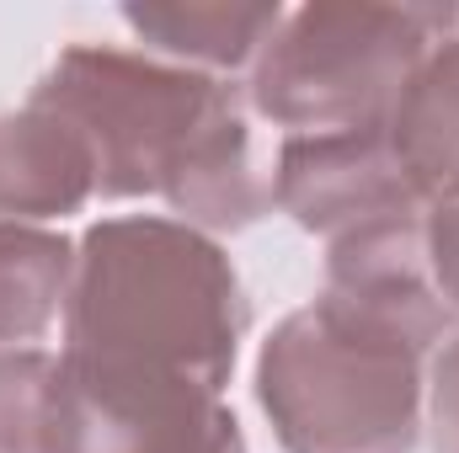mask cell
<instances>
[{"label":"cell","instance_id":"14","mask_svg":"<svg viewBox=\"0 0 459 453\" xmlns=\"http://www.w3.org/2000/svg\"><path fill=\"white\" fill-rule=\"evenodd\" d=\"M428 267H433V283H438L444 304L459 321V192L438 198L428 209Z\"/></svg>","mask_w":459,"mask_h":453},{"label":"cell","instance_id":"1","mask_svg":"<svg viewBox=\"0 0 459 453\" xmlns=\"http://www.w3.org/2000/svg\"><path fill=\"white\" fill-rule=\"evenodd\" d=\"M27 102L81 133L108 203L160 198L177 225L204 235H240L278 209L240 81L117 43H70Z\"/></svg>","mask_w":459,"mask_h":453},{"label":"cell","instance_id":"13","mask_svg":"<svg viewBox=\"0 0 459 453\" xmlns=\"http://www.w3.org/2000/svg\"><path fill=\"white\" fill-rule=\"evenodd\" d=\"M428 438L433 453H459V326L428 357Z\"/></svg>","mask_w":459,"mask_h":453},{"label":"cell","instance_id":"9","mask_svg":"<svg viewBox=\"0 0 459 453\" xmlns=\"http://www.w3.org/2000/svg\"><path fill=\"white\" fill-rule=\"evenodd\" d=\"M289 5H235V0H160V5H123V27L139 38V54L198 75H251L256 54L273 43Z\"/></svg>","mask_w":459,"mask_h":453},{"label":"cell","instance_id":"5","mask_svg":"<svg viewBox=\"0 0 459 453\" xmlns=\"http://www.w3.org/2000/svg\"><path fill=\"white\" fill-rule=\"evenodd\" d=\"M48 453H251L225 395L177 379L59 357Z\"/></svg>","mask_w":459,"mask_h":453},{"label":"cell","instance_id":"8","mask_svg":"<svg viewBox=\"0 0 459 453\" xmlns=\"http://www.w3.org/2000/svg\"><path fill=\"white\" fill-rule=\"evenodd\" d=\"M97 198L81 133L43 107L0 113V225H54Z\"/></svg>","mask_w":459,"mask_h":453},{"label":"cell","instance_id":"11","mask_svg":"<svg viewBox=\"0 0 459 453\" xmlns=\"http://www.w3.org/2000/svg\"><path fill=\"white\" fill-rule=\"evenodd\" d=\"M75 240L54 225H0V346H32L65 321Z\"/></svg>","mask_w":459,"mask_h":453},{"label":"cell","instance_id":"2","mask_svg":"<svg viewBox=\"0 0 459 453\" xmlns=\"http://www.w3.org/2000/svg\"><path fill=\"white\" fill-rule=\"evenodd\" d=\"M246 321L240 278L214 235L171 214H117L75 245L59 357L177 373L225 395Z\"/></svg>","mask_w":459,"mask_h":453},{"label":"cell","instance_id":"12","mask_svg":"<svg viewBox=\"0 0 459 453\" xmlns=\"http://www.w3.org/2000/svg\"><path fill=\"white\" fill-rule=\"evenodd\" d=\"M59 352L0 346V453H48Z\"/></svg>","mask_w":459,"mask_h":453},{"label":"cell","instance_id":"4","mask_svg":"<svg viewBox=\"0 0 459 453\" xmlns=\"http://www.w3.org/2000/svg\"><path fill=\"white\" fill-rule=\"evenodd\" d=\"M455 27L459 5H294L240 81L246 107L283 128V139L385 123L406 81Z\"/></svg>","mask_w":459,"mask_h":453},{"label":"cell","instance_id":"6","mask_svg":"<svg viewBox=\"0 0 459 453\" xmlns=\"http://www.w3.org/2000/svg\"><path fill=\"white\" fill-rule=\"evenodd\" d=\"M273 203L321 240L433 209L428 187L401 160L390 123L283 139L273 160Z\"/></svg>","mask_w":459,"mask_h":453},{"label":"cell","instance_id":"3","mask_svg":"<svg viewBox=\"0 0 459 453\" xmlns=\"http://www.w3.org/2000/svg\"><path fill=\"white\" fill-rule=\"evenodd\" d=\"M256 400L283 453H417L428 432V352L321 294L262 341Z\"/></svg>","mask_w":459,"mask_h":453},{"label":"cell","instance_id":"10","mask_svg":"<svg viewBox=\"0 0 459 453\" xmlns=\"http://www.w3.org/2000/svg\"><path fill=\"white\" fill-rule=\"evenodd\" d=\"M390 139L411 176L428 187V198L459 192V27L422 59V70L406 81L401 102L390 107Z\"/></svg>","mask_w":459,"mask_h":453},{"label":"cell","instance_id":"7","mask_svg":"<svg viewBox=\"0 0 459 453\" xmlns=\"http://www.w3.org/2000/svg\"><path fill=\"white\" fill-rule=\"evenodd\" d=\"M326 294L385 321L428 357L459 326L428 267V214L379 219L326 240Z\"/></svg>","mask_w":459,"mask_h":453}]
</instances>
